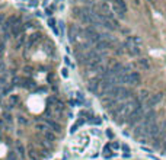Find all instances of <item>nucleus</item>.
Masks as SVG:
<instances>
[{
  "mask_svg": "<svg viewBox=\"0 0 166 160\" xmlns=\"http://www.w3.org/2000/svg\"><path fill=\"white\" fill-rule=\"evenodd\" d=\"M140 80H141V76L137 71H127V73H124L118 77V82L125 83V85H138Z\"/></svg>",
  "mask_w": 166,
  "mask_h": 160,
  "instance_id": "1",
  "label": "nucleus"
},
{
  "mask_svg": "<svg viewBox=\"0 0 166 160\" xmlns=\"http://www.w3.org/2000/svg\"><path fill=\"white\" fill-rule=\"evenodd\" d=\"M36 1H38V0H29V4H31V6H36V4H38Z\"/></svg>",
  "mask_w": 166,
  "mask_h": 160,
  "instance_id": "17",
  "label": "nucleus"
},
{
  "mask_svg": "<svg viewBox=\"0 0 166 160\" xmlns=\"http://www.w3.org/2000/svg\"><path fill=\"white\" fill-rule=\"evenodd\" d=\"M138 66H140L143 70H149V69H150L149 60H146V58H141V60H138Z\"/></svg>",
  "mask_w": 166,
  "mask_h": 160,
  "instance_id": "5",
  "label": "nucleus"
},
{
  "mask_svg": "<svg viewBox=\"0 0 166 160\" xmlns=\"http://www.w3.org/2000/svg\"><path fill=\"white\" fill-rule=\"evenodd\" d=\"M112 12L115 13L118 18H124L127 12V4L124 0H112Z\"/></svg>",
  "mask_w": 166,
  "mask_h": 160,
  "instance_id": "2",
  "label": "nucleus"
},
{
  "mask_svg": "<svg viewBox=\"0 0 166 160\" xmlns=\"http://www.w3.org/2000/svg\"><path fill=\"white\" fill-rule=\"evenodd\" d=\"M122 151L125 153V156H128V154H130V147H128L127 144H124V146H122Z\"/></svg>",
  "mask_w": 166,
  "mask_h": 160,
  "instance_id": "11",
  "label": "nucleus"
},
{
  "mask_svg": "<svg viewBox=\"0 0 166 160\" xmlns=\"http://www.w3.org/2000/svg\"><path fill=\"white\" fill-rule=\"evenodd\" d=\"M109 147H112V148H118V147H119V144H118V143H111V144H109Z\"/></svg>",
  "mask_w": 166,
  "mask_h": 160,
  "instance_id": "16",
  "label": "nucleus"
},
{
  "mask_svg": "<svg viewBox=\"0 0 166 160\" xmlns=\"http://www.w3.org/2000/svg\"><path fill=\"white\" fill-rule=\"evenodd\" d=\"M44 137H45L48 141H55V134H52L50 131H45V132H44Z\"/></svg>",
  "mask_w": 166,
  "mask_h": 160,
  "instance_id": "8",
  "label": "nucleus"
},
{
  "mask_svg": "<svg viewBox=\"0 0 166 160\" xmlns=\"http://www.w3.org/2000/svg\"><path fill=\"white\" fill-rule=\"evenodd\" d=\"M3 55V45H0V57Z\"/></svg>",
  "mask_w": 166,
  "mask_h": 160,
  "instance_id": "21",
  "label": "nucleus"
},
{
  "mask_svg": "<svg viewBox=\"0 0 166 160\" xmlns=\"http://www.w3.org/2000/svg\"><path fill=\"white\" fill-rule=\"evenodd\" d=\"M36 130H39V131H47V125H42V124H38L36 125Z\"/></svg>",
  "mask_w": 166,
  "mask_h": 160,
  "instance_id": "12",
  "label": "nucleus"
},
{
  "mask_svg": "<svg viewBox=\"0 0 166 160\" xmlns=\"http://www.w3.org/2000/svg\"><path fill=\"white\" fill-rule=\"evenodd\" d=\"M162 99H163V95H162V93H153V95H150L149 98L144 101V106L150 109V108L159 105V104L162 102Z\"/></svg>",
  "mask_w": 166,
  "mask_h": 160,
  "instance_id": "3",
  "label": "nucleus"
},
{
  "mask_svg": "<svg viewBox=\"0 0 166 160\" xmlns=\"http://www.w3.org/2000/svg\"><path fill=\"white\" fill-rule=\"evenodd\" d=\"M3 71H4V64L0 61V73H3Z\"/></svg>",
  "mask_w": 166,
  "mask_h": 160,
  "instance_id": "18",
  "label": "nucleus"
},
{
  "mask_svg": "<svg viewBox=\"0 0 166 160\" xmlns=\"http://www.w3.org/2000/svg\"><path fill=\"white\" fill-rule=\"evenodd\" d=\"M41 39V35L39 34H35V35H32L31 38H29V42H28V45L29 47H32V45H35V44H38V41Z\"/></svg>",
  "mask_w": 166,
  "mask_h": 160,
  "instance_id": "6",
  "label": "nucleus"
},
{
  "mask_svg": "<svg viewBox=\"0 0 166 160\" xmlns=\"http://www.w3.org/2000/svg\"><path fill=\"white\" fill-rule=\"evenodd\" d=\"M19 124H28V121H26V118L25 117H19Z\"/></svg>",
  "mask_w": 166,
  "mask_h": 160,
  "instance_id": "14",
  "label": "nucleus"
},
{
  "mask_svg": "<svg viewBox=\"0 0 166 160\" xmlns=\"http://www.w3.org/2000/svg\"><path fill=\"white\" fill-rule=\"evenodd\" d=\"M47 125L50 127L52 131H55V132H60V131H61V125L54 122V121H47Z\"/></svg>",
  "mask_w": 166,
  "mask_h": 160,
  "instance_id": "4",
  "label": "nucleus"
},
{
  "mask_svg": "<svg viewBox=\"0 0 166 160\" xmlns=\"http://www.w3.org/2000/svg\"><path fill=\"white\" fill-rule=\"evenodd\" d=\"M4 20H6V18H4V15L3 13H0V26L4 23Z\"/></svg>",
  "mask_w": 166,
  "mask_h": 160,
  "instance_id": "15",
  "label": "nucleus"
},
{
  "mask_svg": "<svg viewBox=\"0 0 166 160\" xmlns=\"http://www.w3.org/2000/svg\"><path fill=\"white\" fill-rule=\"evenodd\" d=\"M28 154H29V159H31V160H39L38 154H36V151L33 150L32 147H29V151H28Z\"/></svg>",
  "mask_w": 166,
  "mask_h": 160,
  "instance_id": "7",
  "label": "nucleus"
},
{
  "mask_svg": "<svg viewBox=\"0 0 166 160\" xmlns=\"http://www.w3.org/2000/svg\"><path fill=\"white\" fill-rule=\"evenodd\" d=\"M63 76H64V77H67V76H68V71H67L66 69H64V70H63Z\"/></svg>",
  "mask_w": 166,
  "mask_h": 160,
  "instance_id": "20",
  "label": "nucleus"
},
{
  "mask_svg": "<svg viewBox=\"0 0 166 160\" xmlns=\"http://www.w3.org/2000/svg\"><path fill=\"white\" fill-rule=\"evenodd\" d=\"M7 160H17V157H16V154L13 153V151H10L9 154H7Z\"/></svg>",
  "mask_w": 166,
  "mask_h": 160,
  "instance_id": "10",
  "label": "nucleus"
},
{
  "mask_svg": "<svg viewBox=\"0 0 166 160\" xmlns=\"http://www.w3.org/2000/svg\"><path fill=\"white\" fill-rule=\"evenodd\" d=\"M106 134H108V137H109V138H112V137H114V135H112V132H111V131H109V130H108V131H106Z\"/></svg>",
  "mask_w": 166,
  "mask_h": 160,
  "instance_id": "19",
  "label": "nucleus"
},
{
  "mask_svg": "<svg viewBox=\"0 0 166 160\" xmlns=\"http://www.w3.org/2000/svg\"><path fill=\"white\" fill-rule=\"evenodd\" d=\"M9 99H10V102H12V104H17V101H19V99H17V96H16V95H12V96H10Z\"/></svg>",
  "mask_w": 166,
  "mask_h": 160,
  "instance_id": "13",
  "label": "nucleus"
},
{
  "mask_svg": "<svg viewBox=\"0 0 166 160\" xmlns=\"http://www.w3.org/2000/svg\"><path fill=\"white\" fill-rule=\"evenodd\" d=\"M16 151H17V154H20V157L25 156V147L22 144H17L16 146Z\"/></svg>",
  "mask_w": 166,
  "mask_h": 160,
  "instance_id": "9",
  "label": "nucleus"
}]
</instances>
